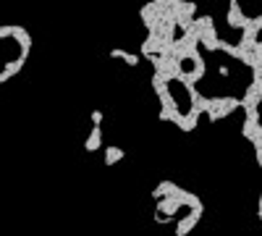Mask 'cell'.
<instances>
[{
    "mask_svg": "<svg viewBox=\"0 0 262 236\" xmlns=\"http://www.w3.org/2000/svg\"><path fill=\"white\" fill-rule=\"evenodd\" d=\"M155 197V221L163 226H170L176 236H186L196 221L202 218V202L191 191L176 186L173 181H163L152 191Z\"/></svg>",
    "mask_w": 262,
    "mask_h": 236,
    "instance_id": "cell-1",
    "label": "cell"
},
{
    "mask_svg": "<svg viewBox=\"0 0 262 236\" xmlns=\"http://www.w3.org/2000/svg\"><path fill=\"white\" fill-rule=\"evenodd\" d=\"M29 50H32V42L27 29L0 24V84L24 69Z\"/></svg>",
    "mask_w": 262,
    "mask_h": 236,
    "instance_id": "cell-2",
    "label": "cell"
}]
</instances>
